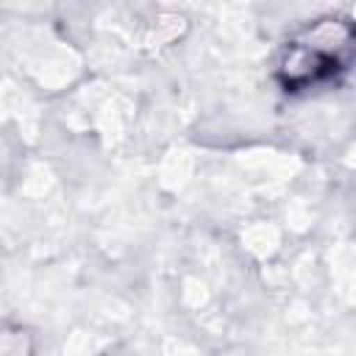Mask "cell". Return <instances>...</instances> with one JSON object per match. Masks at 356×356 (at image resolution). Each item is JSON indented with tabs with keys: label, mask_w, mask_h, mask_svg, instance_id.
Instances as JSON below:
<instances>
[{
	"label": "cell",
	"mask_w": 356,
	"mask_h": 356,
	"mask_svg": "<svg viewBox=\"0 0 356 356\" xmlns=\"http://www.w3.org/2000/svg\"><path fill=\"white\" fill-rule=\"evenodd\" d=\"M337 33H339L337 25L323 22V25L306 31L300 39H292L286 44V53L278 64V81L284 83L286 92H300V89L317 86L345 70L350 33L342 39Z\"/></svg>",
	"instance_id": "obj_1"
}]
</instances>
